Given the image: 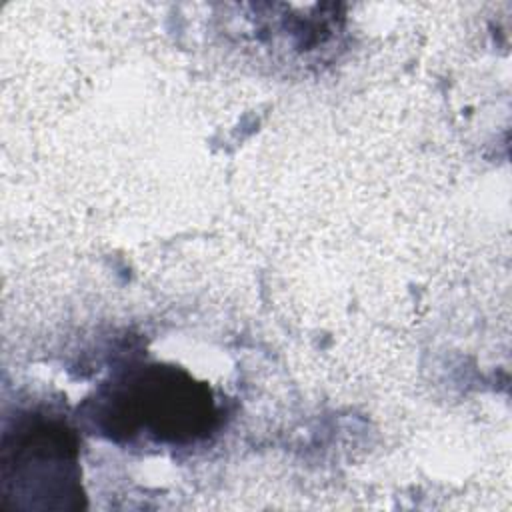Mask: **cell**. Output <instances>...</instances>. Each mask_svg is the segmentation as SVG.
<instances>
[{"label": "cell", "instance_id": "1", "mask_svg": "<svg viewBox=\"0 0 512 512\" xmlns=\"http://www.w3.org/2000/svg\"><path fill=\"white\" fill-rule=\"evenodd\" d=\"M100 418L110 436H152L158 442H192L214 420L210 392L176 368L148 366L128 372L100 398Z\"/></svg>", "mask_w": 512, "mask_h": 512}]
</instances>
